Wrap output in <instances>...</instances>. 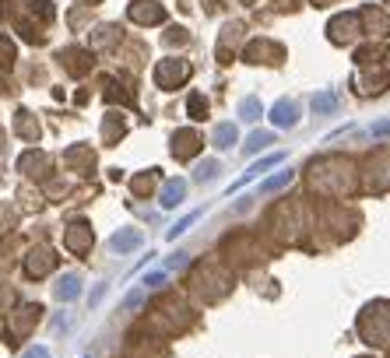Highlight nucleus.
<instances>
[{
    "mask_svg": "<svg viewBox=\"0 0 390 358\" xmlns=\"http://www.w3.org/2000/svg\"><path fill=\"white\" fill-rule=\"evenodd\" d=\"M187 78H190V64H183V60H162L159 71H155V81L162 88H173V85H180Z\"/></svg>",
    "mask_w": 390,
    "mask_h": 358,
    "instance_id": "nucleus-1",
    "label": "nucleus"
},
{
    "mask_svg": "<svg viewBox=\"0 0 390 358\" xmlns=\"http://www.w3.org/2000/svg\"><path fill=\"white\" fill-rule=\"evenodd\" d=\"M130 18L141 21V25H159V21L166 18V11H162V4H155V0H137V4H130Z\"/></svg>",
    "mask_w": 390,
    "mask_h": 358,
    "instance_id": "nucleus-2",
    "label": "nucleus"
},
{
    "mask_svg": "<svg viewBox=\"0 0 390 358\" xmlns=\"http://www.w3.org/2000/svg\"><path fill=\"white\" fill-rule=\"evenodd\" d=\"M359 32V14H341L331 21V42H352Z\"/></svg>",
    "mask_w": 390,
    "mask_h": 358,
    "instance_id": "nucleus-3",
    "label": "nucleus"
},
{
    "mask_svg": "<svg viewBox=\"0 0 390 358\" xmlns=\"http://www.w3.org/2000/svg\"><path fill=\"white\" fill-rule=\"evenodd\" d=\"M282 158H285V155H268V158H260L257 166H250V169H246L243 176H239L236 183H232V186H229V193H232V190H243V186H250V183H253V179L260 176V173H268V169L282 166Z\"/></svg>",
    "mask_w": 390,
    "mask_h": 358,
    "instance_id": "nucleus-4",
    "label": "nucleus"
},
{
    "mask_svg": "<svg viewBox=\"0 0 390 358\" xmlns=\"http://www.w3.org/2000/svg\"><path fill=\"white\" fill-rule=\"evenodd\" d=\"M271 123L282 127V130L295 127V123H299V109H295V102H289V98L275 102V109H271Z\"/></svg>",
    "mask_w": 390,
    "mask_h": 358,
    "instance_id": "nucleus-5",
    "label": "nucleus"
},
{
    "mask_svg": "<svg viewBox=\"0 0 390 358\" xmlns=\"http://www.w3.org/2000/svg\"><path fill=\"white\" fill-rule=\"evenodd\" d=\"M144 243V236L137 232V229H123V232H116L113 239H109V246L116 250V253H130V250H137Z\"/></svg>",
    "mask_w": 390,
    "mask_h": 358,
    "instance_id": "nucleus-6",
    "label": "nucleus"
},
{
    "mask_svg": "<svg viewBox=\"0 0 390 358\" xmlns=\"http://www.w3.org/2000/svg\"><path fill=\"white\" fill-rule=\"evenodd\" d=\"M78 295H81V277L78 274H64L60 284H57V299L60 302H74Z\"/></svg>",
    "mask_w": 390,
    "mask_h": 358,
    "instance_id": "nucleus-7",
    "label": "nucleus"
},
{
    "mask_svg": "<svg viewBox=\"0 0 390 358\" xmlns=\"http://www.w3.org/2000/svg\"><path fill=\"white\" fill-rule=\"evenodd\" d=\"M187 197V179H169L162 190V207H176Z\"/></svg>",
    "mask_w": 390,
    "mask_h": 358,
    "instance_id": "nucleus-8",
    "label": "nucleus"
},
{
    "mask_svg": "<svg viewBox=\"0 0 390 358\" xmlns=\"http://www.w3.org/2000/svg\"><path fill=\"white\" fill-rule=\"evenodd\" d=\"M292 179H295L292 169H285V173H275L271 179H264V183H260V197H268V193H278V190H282V186H289Z\"/></svg>",
    "mask_w": 390,
    "mask_h": 358,
    "instance_id": "nucleus-9",
    "label": "nucleus"
},
{
    "mask_svg": "<svg viewBox=\"0 0 390 358\" xmlns=\"http://www.w3.org/2000/svg\"><path fill=\"white\" fill-rule=\"evenodd\" d=\"M271 141H275V134H271V130H253V134L246 137L243 151H246V155H257V151H260V148H268Z\"/></svg>",
    "mask_w": 390,
    "mask_h": 358,
    "instance_id": "nucleus-10",
    "label": "nucleus"
},
{
    "mask_svg": "<svg viewBox=\"0 0 390 358\" xmlns=\"http://www.w3.org/2000/svg\"><path fill=\"white\" fill-rule=\"evenodd\" d=\"M309 105H313V112H316V116L334 112V109H338V95H334V91H320V95H313V102H309Z\"/></svg>",
    "mask_w": 390,
    "mask_h": 358,
    "instance_id": "nucleus-11",
    "label": "nucleus"
},
{
    "mask_svg": "<svg viewBox=\"0 0 390 358\" xmlns=\"http://www.w3.org/2000/svg\"><path fill=\"white\" fill-rule=\"evenodd\" d=\"M236 137H239V134H236L232 123H218V127H214V148H232Z\"/></svg>",
    "mask_w": 390,
    "mask_h": 358,
    "instance_id": "nucleus-12",
    "label": "nucleus"
},
{
    "mask_svg": "<svg viewBox=\"0 0 390 358\" xmlns=\"http://www.w3.org/2000/svg\"><path fill=\"white\" fill-rule=\"evenodd\" d=\"M173 151H176L180 158L194 155V151H197V137H194V134H187V130H183V134H176V148H173Z\"/></svg>",
    "mask_w": 390,
    "mask_h": 358,
    "instance_id": "nucleus-13",
    "label": "nucleus"
},
{
    "mask_svg": "<svg viewBox=\"0 0 390 358\" xmlns=\"http://www.w3.org/2000/svg\"><path fill=\"white\" fill-rule=\"evenodd\" d=\"M260 112H264V109H260V98H243V102H239V116H243L246 123L260 120Z\"/></svg>",
    "mask_w": 390,
    "mask_h": 358,
    "instance_id": "nucleus-14",
    "label": "nucleus"
},
{
    "mask_svg": "<svg viewBox=\"0 0 390 358\" xmlns=\"http://www.w3.org/2000/svg\"><path fill=\"white\" fill-rule=\"evenodd\" d=\"M200 214H204V211H190L187 218H180V221H176V225L169 229V236H166V239H180L183 232H190V225H194V221L200 218Z\"/></svg>",
    "mask_w": 390,
    "mask_h": 358,
    "instance_id": "nucleus-15",
    "label": "nucleus"
},
{
    "mask_svg": "<svg viewBox=\"0 0 390 358\" xmlns=\"http://www.w3.org/2000/svg\"><path fill=\"white\" fill-rule=\"evenodd\" d=\"M187 109H190V120H204V116H207V98H204V95H190Z\"/></svg>",
    "mask_w": 390,
    "mask_h": 358,
    "instance_id": "nucleus-16",
    "label": "nucleus"
},
{
    "mask_svg": "<svg viewBox=\"0 0 390 358\" xmlns=\"http://www.w3.org/2000/svg\"><path fill=\"white\" fill-rule=\"evenodd\" d=\"M166 277H169V270H151V274H144L141 288H144V291H148V288H162V284H166Z\"/></svg>",
    "mask_w": 390,
    "mask_h": 358,
    "instance_id": "nucleus-17",
    "label": "nucleus"
},
{
    "mask_svg": "<svg viewBox=\"0 0 390 358\" xmlns=\"http://www.w3.org/2000/svg\"><path fill=\"white\" fill-rule=\"evenodd\" d=\"M74 250H81V246H88V229L85 225H74V232H71V239H67Z\"/></svg>",
    "mask_w": 390,
    "mask_h": 358,
    "instance_id": "nucleus-18",
    "label": "nucleus"
},
{
    "mask_svg": "<svg viewBox=\"0 0 390 358\" xmlns=\"http://www.w3.org/2000/svg\"><path fill=\"white\" fill-rule=\"evenodd\" d=\"M214 173H218V162H214V158H207V162H200V166H197V179H200V183L214 179Z\"/></svg>",
    "mask_w": 390,
    "mask_h": 358,
    "instance_id": "nucleus-19",
    "label": "nucleus"
},
{
    "mask_svg": "<svg viewBox=\"0 0 390 358\" xmlns=\"http://www.w3.org/2000/svg\"><path fill=\"white\" fill-rule=\"evenodd\" d=\"M28 7H32V11H39L42 18H53V7H46V0H28Z\"/></svg>",
    "mask_w": 390,
    "mask_h": 358,
    "instance_id": "nucleus-20",
    "label": "nucleus"
},
{
    "mask_svg": "<svg viewBox=\"0 0 390 358\" xmlns=\"http://www.w3.org/2000/svg\"><path fill=\"white\" fill-rule=\"evenodd\" d=\"M187 264V253H176V257H169V264H166V270H180Z\"/></svg>",
    "mask_w": 390,
    "mask_h": 358,
    "instance_id": "nucleus-21",
    "label": "nucleus"
},
{
    "mask_svg": "<svg viewBox=\"0 0 390 358\" xmlns=\"http://www.w3.org/2000/svg\"><path fill=\"white\" fill-rule=\"evenodd\" d=\"M390 134V120H380V123H373V137H387Z\"/></svg>",
    "mask_w": 390,
    "mask_h": 358,
    "instance_id": "nucleus-22",
    "label": "nucleus"
},
{
    "mask_svg": "<svg viewBox=\"0 0 390 358\" xmlns=\"http://www.w3.org/2000/svg\"><path fill=\"white\" fill-rule=\"evenodd\" d=\"M141 299H144V291H130V295L123 299V306H127V309H134V306H141Z\"/></svg>",
    "mask_w": 390,
    "mask_h": 358,
    "instance_id": "nucleus-23",
    "label": "nucleus"
},
{
    "mask_svg": "<svg viewBox=\"0 0 390 358\" xmlns=\"http://www.w3.org/2000/svg\"><path fill=\"white\" fill-rule=\"evenodd\" d=\"M21 358H50V348H28Z\"/></svg>",
    "mask_w": 390,
    "mask_h": 358,
    "instance_id": "nucleus-24",
    "label": "nucleus"
},
{
    "mask_svg": "<svg viewBox=\"0 0 390 358\" xmlns=\"http://www.w3.org/2000/svg\"><path fill=\"white\" fill-rule=\"evenodd\" d=\"M278 7H282V11H295V7H299V0H278Z\"/></svg>",
    "mask_w": 390,
    "mask_h": 358,
    "instance_id": "nucleus-25",
    "label": "nucleus"
},
{
    "mask_svg": "<svg viewBox=\"0 0 390 358\" xmlns=\"http://www.w3.org/2000/svg\"><path fill=\"white\" fill-rule=\"evenodd\" d=\"M78 4H98V0H78Z\"/></svg>",
    "mask_w": 390,
    "mask_h": 358,
    "instance_id": "nucleus-26",
    "label": "nucleus"
},
{
    "mask_svg": "<svg viewBox=\"0 0 390 358\" xmlns=\"http://www.w3.org/2000/svg\"><path fill=\"white\" fill-rule=\"evenodd\" d=\"M387 4H390V0H387Z\"/></svg>",
    "mask_w": 390,
    "mask_h": 358,
    "instance_id": "nucleus-27",
    "label": "nucleus"
}]
</instances>
